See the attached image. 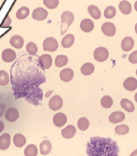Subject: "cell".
I'll use <instances>...</instances> for the list:
<instances>
[{"label":"cell","mask_w":137,"mask_h":156,"mask_svg":"<svg viewBox=\"0 0 137 156\" xmlns=\"http://www.w3.org/2000/svg\"><path fill=\"white\" fill-rule=\"evenodd\" d=\"M5 129V124L2 121H0V133Z\"/></svg>","instance_id":"ab89813d"},{"label":"cell","mask_w":137,"mask_h":156,"mask_svg":"<svg viewBox=\"0 0 137 156\" xmlns=\"http://www.w3.org/2000/svg\"><path fill=\"white\" fill-rule=\"evenodd\" d=\"M136 75H137V70H136Z\"/></svg>","instance_id":"f6af8a7d"},{"label":"cell","mask_w":137,"mask_h":156,"mask_svg":"<svg viewBox=\"0 0 137 156\" xmlns=\"http://www.w3.org/2000/svg\"><path fill=\"white\" fill-rule=\"evenodd\" d=\"M29 14H30V9L27 7H22L18 9L16 13V17L18 20H24L29 16Z\"/></svg>","instance_id":"cb8c5ba5"},{"label":"cell","mask_w":137,"mask_h":156,"mask_svg":"<svg viewBox=\"0 0 137 156\" xmlns=\"http://www.w3.org/2000/svg\"><path fill=\"white\" fill-rule=\"evenodd\" d=\"M10 142H11V137L9 133L1 135L0 136V150L5 151L9 149V147L10 146Z\"/></svg>","instance_id":"5bb4252c"},{"label":"cell","mask_w":137,"mask_h":156,"mask_svg":"<svg viewBox=\"0 0 137 156\" xmlns=\"http://www.w3.org/2000/svg\"><path fill=\"white\" fill-rule=\"evenodd\" d=\"M129 61L132 64H137V51L132 52L129 56Z\"/></svg>","instance_id":"8d00e7d4"},{"label":"cell","mask_w":137,"mask_h":156,"mask_svg":"<svg viewBox=\"0 0 137 156\" xmlns=\"http://www.w3.org/2000/svg\"><path fill=\"white\" fill-rule=\"evenodd\" d=\"M43 4L48 9H56L59 5V0H43Z\"/></svg>","instance_id":"d590c367"},{"label":"cell","mask_w":137,"mask_h":156,"mask_svg":"<svg viewBox=\"0 0 137 156\" xmlns=\"http://www.w3.org/2000/svg\"><path fill=\"white\" fill-rule=\"evenodd\" d=\"M76 132H77V130L74 125H68L64 129H63L62 136H63V137H64L66 139H70V138L74 137V136L76 135Z\"/></svg>","instance_id":"d6986e66"},{"label":"cell","mask_w":137,"mask_h":156,"mask_svg":"<svg viewBox=\"0 0 137 156\" xmlns=\"http://www.w3.org/2000/svg\"><path fill=\"white\" fill-rule=\"evenodd\" d=\"M102 32L107 37H113L116 34V26L112 23H104L102 25Z\"/></svg>","instance_id":"8fae6325"},{"label":"cell","mask_w":137,"mask_h":156,"mask_svg":"<svg viewBox=\"0 0 137 156\" xmlns=\"http://www.w3.org/2000/svg\"><path fill=\"white\" fill-rule=\"evenodd\" d=\"M16 51H14L12 49H6L2 51L1 58L6 63H11L16 59Z\"/></svg>","instance_id":"9c48e42d"},{"label":"cell","mask_w":137,"mask_h":156,"mask_svg":"<svg viewBox=\"0 0 137 156\" xmlns=\"http://www.w3.org/2000/svg\"><path fill=\"white\" fill-rule=\"evenodd\" d=\"M88 11H89V13H90V15H91L93 19H95V20L100 19V17H101V12H100V9H99L96 6H94V5L89 6Z\"/></svg>","instance_id":"83f0119b"},{"label":"cell","mask_w":137,"mask_h":156,"mask_svg":"<svg viewBox=\"0 0 137 156\" xmlns=\"http://www.w3.org/2000/svg\"><path fill=\"white\" fill-rule=\"evenodd\" d=\"M120 105H121V107L123 108H124L128 112H132L134 110V105H133V103L131 100H129V99H127V98L121 99Z\"/></svg>","instance_id":"484cf974"},{"label":"cell","mask_w":137,"mask_h":156,"mask_svg":"<svg viewBox=\"0 0 137 156\" xmlns=\"http://www.w3.org/2000/svg\"><path fill=\"white\" fill-rule=\"evenodd\" d=\"M37 51H38L37 46H36V44L34 43V42H29V43L26 45V51L28 52V54H30L32 56L36 55L37 53Z\"/></svg>","instance_id":"e575fe53"},{"label":"cell","mask_w":137,"mask_h":156,"mask_svg":"<svg viewBox=\"0 0 137 156\" xmlns=\"http://www.w3.org/2000/svg\"><path fill=\"white\" fill-rule=\"evenodd\" d=\"M38 149L36 145L30 144L24 149V156H37Z\"/></svg>","instance_id":"4316f807"},{"label":"cell","mask_w":137,"mask_h":156,"mask_svg":"<svg viewBox=\"0 0 137 156\" xmlns=\"http://www.w3.org/2000/svg\"><path fill=\"white\" fill-rule=\"evenodd\" d=\"M123 86H124V89H126L127 91H130V92L135 91L137 89V80L133 77L127 78L124 80Z\"/></svg>","instance_id":"7c38bea8"},{"label":"cell","mask_w":137,"mask_h":156,"mask_svg":"<svg viewBox=\"0 0 137 156\" xmlns=\"http://www.w3.org/2000/svg\"><path fill=\"white\" fill-rule=\"evenodd\" d=\"M88 156H118L119 148L110 137L92 136L87 144Z\"/></svg>","instance_id":"6da1fadb"},{"label":"cell","mask_w":137,"mask_h":156,"mask_svg":"<svg viewBox=\"0 0 137 156\" xmlns=\"http://www.w3.org/2000/svg\"><path fill=\"white\" fill-rule=\"evenodd\" d=\"M134 29H135V33L137 34V23L135 24V27H134Z\"/></svg>","instance_id":"7bdbcfd3"},{"label":"cell","mask_w":137,"mask_h":156,"mask_svg":"<svg viewBox=\"0 0 137 156\" xmlns=\"http://www.w3.org/2000/svg\"><path fill=\"white\" fill-rule=\"evenodd\" d=\"M118 7H119L121 13L125 14V15H128V14H130L132 12V6H131L130 2L127 1V0H122V1L119 3Z\"/></svg>","instance_id":"7402d4cb"},{"label":"cell","mask_w":137,"mask_h":156,"mask_svg":"<svg viewBox=\"0 0 137 156\" xmlns=\"http://www.w3.org/2000/svg\"><path fill=\"white\" fill-rule=\"evenodd\" d=\"M52 121H53V123H54V125H55V126L63 127L66 123V122H67V117H66V115L64 114V113L58 112V113H56V114L53 116Z\"/></svg>","instance_id":"30bf717a"},{"label":"cell","mask_w":137,"mask_h":156,"mask_svg":"<svg viewBox=\"0 0 137 156\" xmlns=\"http://www.w3.org/2000/svg\"><path fill=\"white\" fill-rule=\"evenodd\" d=\"M94 28V23L90 20V19H84L82 20L81 23H80V29L83 31V32H86V33H89V32H91Z\"/></svg>","instance_id":"e0dca14e"},{"label":"cell","mask_w":137,"mask_h":156,"mask_svg":"<svg viewBox=\"0 0 137 156\" xmlns=\"http://www.w3.org/2000/svg\"><path fill=\"white\" fill-rule=\"evenodd\" d=\"M134 9H135V10L137 11V1H136L135 4H134Z\"/></svg>","instance_id":"b9f144b4"},{"label":"cell","mask_w":137,"mask_h":156,"mask_svg":"<svg viewBox=\"0 0 137 156\" xmlns=\"http://www.w3.org/2000/svg\"><path fill=\"white\" fill-rule=\"evenodd\" d=\"M90 126V122L87 118L85 117H82L78 120L77 122V127L78 129L81 130V131H86Z\"/></svg>","instance_id":"f1b7e54d"},{"label":"cell","mask_w":137,"mask_h":156,"mask_svg":"<svg viewBox=\"0 0 137 156\" xmlns=\"http://www.w3.org/2000/svg\"><path fill=\"white\" fill-rule=\"evenodd\" d=\"M13 143L18 148H22L26 143V137L22 134H15L13 136Z\"/></svg>","instance_id":"ffe728a7"},{"label":"cell","mask_w":137,"mask_h":156,"mask_svg":"<svg viewBox=\"0 0 137 156\" xmlns=\"http://www.w3.org/2000/svg\"><path fill=\"white\" fill-rule=\"evenodd\" d=\"M39 151H40V153L42 155H47L51 151V143L50 142L49 140H44L42 142L40 143V146H39Z\"/></svg>","instance_id":"44dd1931"},{"label":"cell","mask_w":137,"mask_h":156,"mask_svg":"<svg viewBox=\"0 0 137 156\" xmlns=\"http://www.w3.org/2000/svg\"><path fill=\"white\" fill-rule=\"evenodd\" d=\"M9 43L12 47H14L15 49H22L23 44H24V39L21 37V36H18V35H15L11 37L10 40H9Z\"/></svg>","instance_id":"2e32d148"},{"label":"cell","mask_w":137,"mask_h":156,"mask_svg":"<svg viewBox=\"0 0 137 156\" xmlns=\"http://www.w3.org/2000/svg\"><path fill=\"white\" fill-rule=\"evenodd\" d=\"M9 82V76L5 70H0V85L1 86H6Z\"/></svg>","instance_id":"d6a6232c"},{"label":"cell","mask_w":137,"mask_h":156,"mask_svg":"<svg viewBox=\"0 0 137 156\" xmlns=\"http://www.w3.org/2000/svg\"><path fill=\"white\" fill-rule=\"evenodd\" d=\"M134 99H135V101H136V103H137V93H136V94L134 95Z\"/></svg>","instance_id":"ee69618b"},{"label":"cell","mask_w":137,"mask_h":156,"mask_svg":"<svg viewBox=\"0 0 137 156\" xmlns=\"http://www.w3.org/2000/svg\"><path fill=\"white\" fill-rule=\"evenodd\" d=\"M5 111H6V104H0V117L4 114Z\"/></svg>","instance_id":"f35d334b"},{"label":"cell","mask_w":137,"mask_h":156,"mask_svg":"<svg viewBox=\"0 0 137 156\" xmlns=\"http://www.w3.org/2000/svg\"><path fill=\"white\" fill-rule=\"evenodd\" d=\"M130 131V128L129 126L126 125V124H120V125H118L115 127V132L117 135H119V136H123V135H126L128 134Z\"/></svg>","instance_id":"1f68e13d"},{"label":"cell","mask_w":137,"mask_h":156,"mask_svg":"<svg viewBox=\"0 0 137 156\" xmlns=\"http://www.w3.org/2000/svg\"><path fill=\"white\" fill-rule=\"evenodd\" d=\"M94 72V66L91 63H85L81 66V73L85 76H90Z\"/></svg>","instance_id":"d4e9b609"},{"label":"cell","mask_w":137,"mask_h":156,"mask_svg":"<svg viewBox=\"0 0 137 156\" xmlns=\"http://www.w3.org/2000/svg\"><path fill=\"white\" fill-rule=\"evenodd\" d=\"M75 41V37L72 34H68L66 36H64V37L62 40V46L63 48H70Z\"/></svg>","instance_id":"603a6c76"},{"label":"cell","mask_w":137,"mask_h":156,"mask_svg":"<svg viewBox=\"0 0 137 156\" xmlns=\"http://www.w3.org/2000/svg\"><path fill=\"white\" fill-rule=\"evenodd\" d=\"M109 56V51L104 47H98L93 52L94 59L98 62H104Z\"/></svg>","instance_id":"5b68a950"},{"label":"cell","mask_w":137,"mask_h":156,"mask_svg":"<svg viewBox=\"0 0 137 156\" xmlns=\"http://www.w3.org/2000/svg\"><path fill=\"white\" fill-rule=\"evenodd\" d=\"M39 66L43 69H49L52 66V57L50 54H42L38 59Z\"/></svg>","instance_id":"ba28073f"},{"label":"cell","mask_w":137,"mask_h":156,"mask_svg":"<svg viewBox=\"0 0 137 156\" xmlns=\"http://www.w3.org/2000/svg\"><path fill=\"white\" fill-rule=\"evenodd\" d=\"M49 15L48 11L44 8H37L32 13V18L36 21H44Z\"/></svg>","instance_id":"52a82bcc"},{"label":"cell","mask_w":137,"mask_h":156,"mask_svg":"<svg viewBox=\"0 0 137 156\" xmlns=\"http://www.w3.org/2000/svg\"><path fill=\"white\" fill-rule=\"evenodd\" d=\"M104 14V17L106 19H112L116 15V9L112 6H109L105 9Z\"/></svg>","instance_id":"836d02e7"},{"label":"cell","mask_w":137,"mask_h":156,"mask_svg":"<svg viewBox=\"0 0 137 156\" xmlns=\"http://www.w3.org/2000/svg\"><path fill=\"white\" fill-rule=\"evenodd\" d=\"M61 21H62V31L61 33L63 34L69 27L73 21H74V14L71 11H64L62 16H61Z\"/></svg>","instance_id":"7a4b0ae2"},{"label":"cell","mask_w":137,"mask_h":156,"mask_svg":"<svg viewBox=\"0 0 137 156\" xmlns=\"http://www.w3.org/2000/svg\"><path fill=\"white\" fill-rule=\"evenodd\" d=\"M113 105V99L109 95H104L101 99V106L104 108H110Z\"/></svg>","instance_id":"f546056e"},{"label":"cell","mask_w":137,"mask_h":156,"mask_svg":"<svg viewBox=\"0 0 137 156\" xmlns=\"http://www.w3.org/2000/svg\"><path fill=\"white\" fill-rule=\"evenodd\" d=\"M74 78V71L71 68H64L60 72V79L64 82H69Z\"/></svg>","instance_id":"4fadbf2b"},{"label":"cell","mask_w":137,"mask_h":156,"mask_svg":"<svg viewBox=\"0 0 137 156\" xmlns=\"http://www.w3.org/2000/svg\"><path fill=\"white\" fill-rule=\"evenodd\" d=\"M63 100L60 95H53L49 101V108L53 110V111H57L63 108Z\"/></svg>","instance_id":"3957f363"},{"label":"cell","mask_w":137,"mask_h":156,"mask_svg":"<svg viewBox=\"0 0 137 156\" xmlns=\"http://www.w3.org/2000/svg\"><path fill=\"white\" fill-rule=\"evenodd\" d=\"M134 46V40L131 37H126L121 41V49L124 51H130Z\"/></svg>","instance_id":"ac0fdd59"},{"label":"cell","mask_w":137,"mask_h":156,"mask_svg":"<svg viewBox=\"0 0 137 156\" xmlns=\"http://www.w3.org/2000/svg\"><path fill=\"white\" fill-rule=\"evenodd\" d=\"M130 156H137V149H136L135 151H133L130 154Z\"/></svg>","instance_id":"60d3db41"},{"label":"cell","mask_w":137,"mask_h":156,"mask_svg":"<svg viewBox=\"0 0 137 156\" xmlns=\"http://www.w3.org/2000/svg\"><path fill=\"white\" fill-rule=\"evenodd\" d=\"M10 24H11V19H10V17H9V16H6L5 19L3 20V23H1V27L7 28V27H9Z\"/></svg>","instance_id":"74e56055"},{"label":"cell","mask_w":137,"mask_h":156,"mask_svg":"<svg viewBox=\"0 0 137 156\" xmlns=\"http://www.w3.org/2000/svg\"><path fill=\"white\" fill-rule=\"evenodd\" d=\"M58 49V41L54 37H47L43 41V50L45 51L53 52Z\"/></svg>","instance_id":"277c9868"},{"label":"cell","mask_w":137,"mask_h":156,"mask_svg":"<svg viewBox=\"0 0 137 156\" xmlns=\"http://www.w3.org/2000/svg\"><path fill=\"white\" fill-rule=\"evenodd\" d=\"M5 118L9 122H14L19 119V111L15 108H9L5 111Z\"/></svg>","instance_id":"8992f818"},{"label":"cell","mask_w":137,"mask_h":156,"mask_svg":"<svg viewBox=\"0 0 137 156\" xmlns=\"http://www.w3.org/2000/svg\"><path fill=\"white\" fill-rule=\"evenodd\" d=\"M68 63V58L66 57L65 55H58L56 56V58H55V66L57 67H63L64 66H66Z\"/></svg>","instance_id":"4dcf8cb0"},{"label":"cell","mask_w":137,"mask_h":156,"mask_svg":"<svg viewBox=\"0 0 137 156\" xmlns=\"http://www.w3.org/2000/svg\"><path fill=\"white\" fill-rule=\"evenodd\" d=\"M108 119L111 123H119L125 119V115L122 111H114L111 113Z\"/></svg>","instance_id":"9a60e30c"}]
</instances>
